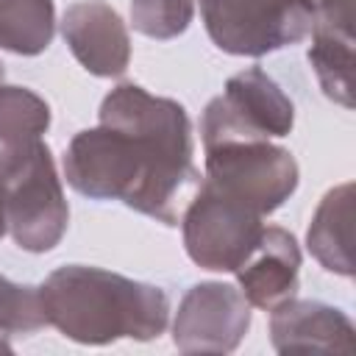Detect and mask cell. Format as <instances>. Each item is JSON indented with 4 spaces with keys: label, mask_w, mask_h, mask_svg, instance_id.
Wrapping results in <instances>:
<instances>
[{
    "label": "cell",
    "mask_w": 356,
    "mask_h": 356,
    "mask_svg": "<svg viewBox=\"0 0 356 356\" xmlns=\"http://www.w3.org/2000/svg\"><path fill=\"white\" fill-rule=\"evenodd\" d=\"M320 0H200L209 39L231 56H267L312 33Z\"/></svg>",
    "instance_id": "obj_3"
},
{
    "label": "cell",
    "mask_w": 356,
    "mask_h": 356,
    "mask_svg": "<svg viewBox=\"0 0 356 356\" xmlns=\"http://www.w3.org/2000/svg\"><path fill=\"white\" fill-rule=\"evenodd\" d=\"M250 328V303L222 281H200L186 289L172 320V342L181 353H231Z\"/></svg>",
    "instance_id": "obj_8"
},
{
    "label": "cell",
    "mask_w": 356,
    "mask_h": 356,
    "mask_svg": "<svg viewBox=\"0 0 356 356\" xmlns=\"http://www.w3.org/2000/svg\"><path fill=\"white\" fill-rule=\"evenodd\" d=\"M309 64L323 95L345 108L353 106V25L350 0H320L312 25Z\"/></svg>",
    "instance_id": "obj_12"
},
{
    "label": "cell",
    "mask_w": 356,
    "mask_h": 356,
    "mask_svg": "<svg viewBox=\"0 0 356 356\" xmlns=\"http://www.w3.org/2000/svg\"><path fill=\"white\" fill-rule=\"evenodd\" d=\"M3 78H6V70H3V61H0V86H3Z\"/></svg>",
    "instance_id": "obj_19"
},
{
    "label": "cell",
    "mask_w": 356,
    "mask_h": 356,
    "mask_svg": "<svg viewBox=\"0 0 356 356\" xmlns=\"http://www.w3.org/2000/svg\"><path fill=\"white\" fill-rule=\"evenodd\" d=\"M47 325L39 286L0 275V350H11V334H36Z\"/></svg>",
    "instance_id": "obj_16"
},
{
    "label": "cell",
    "mask_w": 356,
    "mask_h": 356,
    "mask_svg": "<svg viewBox=\"0 0 356 356\" xmlns=\"http://www.w3.org/2000/svg\"><path fill=\"white\" fill-rule=\"evenodd\" d=\"M300 275V248L298 239L281 225H264L253 253L236 267L239 292L250 309H275L278 303L295 298Z\"/></svg>",
    "instance_id": "obj_11"
},
{
    "label": "cell",
    "mask_w": 356,
    "mask_h": 356,
    "mask_svg": "<svg viewBox=\"0 0 356 356\" xmlns=\"http://www.w3.org/2000/svg\"><path fill=\"white\" fill-rule=\"evenodd\" d=\"M350 222H353V184L345 181L323 195L306 231L309 253L320 261V267L345 278L353 275Z\"/></svg>",
    "instance_id": "obj_14"
},
{
    "label": "cell",
    "mask_w": 356,
    "mask_h": 356,
    "mask_svg": "<svg viewBox=\"0 0 356 356\" xmlns=\"http://www.w3.org/2000/svg\"><path fill=\"white\" fill-rule=\"evenodd\" d=\"M195 17V0H131V22L147 39H175Z\"/></svg>",
    "instance_id": "obj_17"
},
{
    "label": "cell",
    "mask_w": 356,
    "mask_h": 356,
    "mask_svg": "<svg viewBox=\"0 0 356 356\" xmlns=\"http://www.w3.org/2000/svg\"><path fill=\"white\" fill-rule=\"evenodd\" d=\"M70 222V206L53 153L42 142L33 156L6 178V225L11 239L28 253L53 250Z\"/></svg>",
    "instance_id": "obj_7"
},
{
    "label": "cell",
    "mask_w": 356,
    "mask_h": 356,
    "mask_svg": "<svg viewBox=\"0 0 356 356\" xmlns=\"http://www.w3.org/2000/svg\"><path fill=\"white\" fill-rule=\"evenodd\" d=\"M50 106L28 86H0V175L11 178L44 142Z\"/></svg>",
    "instance_id": "obj_13"
},
{
    "label": "cell",
    "mask_w": 356,
    "mask_h": 356,
    "mask_svg": "<svg viewBox=\"0 0 356 356\" xmlns=\"http://www.w3.org/2000/svg\"><path fill=\"white\" fill-rule=\"evenodd\" d=\"M61 36L78 64L97 78H117L131 64V36L122 17L103 0H78L61 14Z\"/></svg>",
    "instance_id": "obj_9"
},
{
    "label": "cell",
    "mask_w": 356,
    "mask_h": 356,
    "mask_svg": "<svg viewBox=\"0 0 356 356\" xmlns=\"http://www.w3.org/2000/svg\"><path fill=\"white\" fill-rule=\"evenodd\" d=\"M6 231H8V225H6V178L0 175V239Z\"/></svg>",
    "instance_id": "obj_18"
},
{
    "label": "cell",
    "mask_w": 356,
    "mask_h": 356,
    "mask_svg": "<svg viewBox=\"0 0 356 356\" xmlns=\"http://www.w3.org/2000/svg\"><path fill=\"white\" fill-rule=\"evenodd\" d=\"M56 33L53 0H0V50L39 56Z\"/></svg>",
    "instance_id": "obj_15"
},
{
    "label": "cell",
    "mask_w": 356,
    "mask_h": 356,
    "mask_svg": "<svg viewBox=\"0 0 356 356\" xmlns=\"http://www.w3.org/2000/svg\"><path fill=\"white\" fill-rule=\"evenodd\" d=\"M97 120L67 145V184L83 197L120 200L156 222L178 225V195L197 181L186 108L136 83H120L103 97Z\"/></svg>",
    "instance_id": "obj_1"
},
{
    "label": "cell",
    "mask_w": 356,
    "mask_h": 356,
    "mask_svg": "<svg viewBox=\"0 0 356 356\" xmlns=\"http://www.w3.org/2000/svg\"><path fill=\"white\" fill-rule=\"evenodd\" d=\"M264 231V214L200 181L181 217L186 256L211 273H236Z\"/></svg>",
    "instance_id": "obj_5"
},
{
    "label": "cell",
    "mask_w": 356,
    "mask_h": 356,
    "mask_svg": "<svg viewBox=\"0 0 356 356\" xmlns=\"http://www.w3.org/2000/svg\"><path fill=\"white\" fill-rule=\"evenodd\" d=\"M39 295L47 325L81 345L147 342L170 323V298L161 286L103 267H58L39 284Z\"/></svg>",
    "instance_id": "obj_2"
},
{
    "label": "cell",
    "mask_w": 356,
    "mask_h": 356,
    "mask_svg": "<svg viewBox=\"0 0 356 356\" xmlns=\"http://www.w3.org/2000/svg\"><path fill=\"white\" fill-rule=\"evenodd\" d=\"M270 342L278 353H353V323L323 300L289 298L270 309Z\"/></svg>",
    "instance_id": "obj_10"
},
{
    "label": "cell",
    "mask_w": 356,
    "mask_h": 356,
    "mask_svg": "<svg viewBox=\"0 0 356 356\" xmlns=\"http://www.w3.org/2000/svg\"><path fill=\"white\" fill-rule=\"evenodd\" d=\"M295 106L289 95L261 70L248 67L225 81L222 95L211 97L200 117L203 147L222 142H256L289 136Z\"/></svg>",
    "instance_id": "obj_4"
},
{
    "label": "cell",
    "mask_w": 356,
    "mask_h": 356,
    "mask_svg": "<svg viewBox=\"0 0 356 356\" xmlns=\"http://www.w3.org/2000/svg\"><path fill=\"white\" fill-rule=\"evenodd\" d=\"M203 181L248 203L264 217L281 209L298 189V161L286 147H278L270 139L222 142L214 147H203Z\"/></svg>",
    "instance_id": "obj_6"
}]
</instances>
